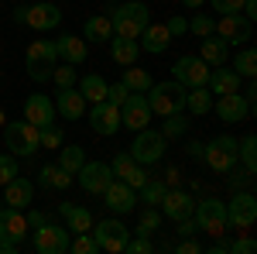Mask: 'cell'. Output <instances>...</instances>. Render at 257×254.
<instances>
[{
    "label": "cell",
    "mask_w": 257,
    "mask_h": 254,
    "mask_svg": "<svg viewBox=\"0 0 257 254\" xmlns=\"http://www.w3.org/2000/svg\"><path fill=\"white\" fill-rule=\"evenodd\" d=\"M110 24H113V35H120V38H138L141 31L151 24V11L141 0H127V4H117L113 7Z\"/></svg>",
    "instance_id": "1"
},
{
    "label": "cell",
    "mask_w": 257,
    "mask_h": 254,
    "mask_svg": "<svg viewBox=\"0 0 257 254\" xmlns=\"http://www.w3.org/2000/svg\"><path fill=\"white\" fill-rule=\"evenodd\" d=\"M24 65H28V76L35 82H48L52 79V69L59 65V48L52 38H35L24 52Z\"/></svg>",
    "instance_id": "2"
},
{
    "label": "cell",
    "mask_w": 257,
    "mask_h": 254,
    "mask_svg": "<svg viewBox=\"0 0 257 254\" xmlns=\"http://www.w3.org/2000/svg\"><path fill=\"white\" fill-rule=\"evenodd\" d=\"M148 107H151V117H168L185 110V86L182 82H151V90L144 93Z\"/></svg>",
    "instance_id": "3"
},
{
    "label": "cell",
    "mask_w": 257,
    "mask_h": 254,
    "mask_svg": "<svg viewBox=\"0 0 257 254\" xmlns=\"http://www.w3.org/2000/svg\"><path fill=\"white\" fill-rule=\"evenodd\" d=\"M199 158H202L216 176H230V172H237V161H240L237 137H226V134L213 137L209 144H202V155H199Z\"/></svg>",
    "instance_id": "4"
},
{
    "label": "cell",
    "mask_w": 257,
    "mask_h": 254,
    "mask_svg": "<svg viewBox=\"0 0 257 254\" xmlns=\"http://www.w3.org/2000/svg\"><path fill=\"white\" fill-rule=\"evenodd\" d=\"M192 213H196V230H206L209 237H223L230 230V227H226V203L216 199V196L196 203Z\"/></svg>",
    "instance_id": "5"
},
{
    "label": "cell",
    "mask_w": 257,
    "mask_h": 254,
    "mask_svg": "<svg viewBox=\"0 0 257 254\" xmlns=\"http://www.w3.org/2000/svg\"><path fill=\"white\" fill-rule=\"evenodd\" d=\"M4 144L21 158H31L38 151V127L28 124V120H11L4 127Z\"/></svg>",
    "instance_id": "6"
},
{
    "label": "cell",
    "mask_w": 257,
    "mask_h": 254,
    "mask_svg": "<svg viewBox=\"0 0 257 254\" xmlns=\"http://www.w3.org/2000/svg\"><path fill=\"white\" fill-rule=\"evenodd\" d=\"M89 234L96 237V247L106 254H123L127 251V240H131V234L134 230H127L120 220H99V223H93V230Z\"/></svg>",
    "instance_id": "7"
},
{
    "label": "cell",
    "mask_w": 257,
    "mask_h": 254,
    "mask_svg": "<svg viewBox=\"0 0 257 254\" xmlns=\"http://www.w3.org/2000/svg\"><path fill=\"white\" fill-rule=\"evenodd\" d=\"M14 21H24L31 31H52L62 24V11L55 4H31V7H14Z\"/></svg>",
    "instance_id": "8"
},
{
    "label": "cell",
    "mask_w": 257,
    "mask_h": 254,
    "mask_svg": "<svg viewBox=\"0 0 257 254\" xmlns=\"http://www.w3.org/2000/svg\"><path fill=\"white\" fill-rule=\"evenodd\" d=\"M257 223V199L250 193H237L226 203V227H237V234H247Z\"/></svg>",
    "instance_id": "9"
},
{
    "label": "cell",
    "mask_w": 257,
    "mask_h": 254,
    "mask_svg": "<svg viewBox=\"0 0 257 254\" xmlns=\"http://www.w3.org/2000/svg\"><path fill=\"white\" fill-rule=\"evenodd\" d=\"M165 141H168V137L161 134V131L144 127V131H138L134 144H131V155H134V161H141V165H155L158 158H165Z\"/></svg>",
    "instance_id": "10"
},
{
    "label": "cell",
    "mask_w": 257,
    "mask_h": 254,
    "mask_svg": "<svg viewBox=\"0 0 257 254\" xmlns=\"http://www.w3.org/2000/svg\"><path fill=\"white\" fill-rule=\"evenodd\" d=\"M31 234H35V251H38V254H69V244H72L69 227L41 223L38 230H31Z\"/></svg>",
    "instance_id": "11"
},
{
    "label": "cell",
    "mask_w": 257,
    "mask_h": 254,
    "mask_svg": "<svg viewBox=\"0 0 257 254\" xmlns=\"http://www.w3.org/2000/svg\"><path fill=\"white\" fill-rule=\"evenodd\" d=\"M151 124V107H148V100L144 93H131V97L120 103V127H127V131H144Z\"/></svg>",
    "instance_id": "12"
},
{
    "label": "cell",
    "mask_w": 257,
    "mask_h": 254,
    "mask_svg": "<svg viewBox=\"0 0 257 254\" xmlns=\"http://www.w3.org/2000/svg\"><path fill=\"white\" fill-rule=\"evenodd\" d=\"M89 127H93L99 137H113L120 131V107L110 103V100L93 103V107H89Z\"/></svg>",
    "instance_id": "13"
},
{
    "label": "cell",
    "mask_w": 257,
    "mask_h": 254,
    "mask_svg": "<svg viewBox=\"0 0 257 254\" xmlns=\"http://www.w3.org/2000/svg\"><path fill=\"white\" fill-rule=\"evenodd\" d=\"M172 76L175 82H182L185 90H192V86H206V79H209V65L196 55H182V59L172 65Z\"/></svg>",
    "instance_id": "14"
},
{
    "label": "cell",
    "mask_w": 257,
    "mask_h": 254,
    "mask_svg": "<svg viewBox=\"0 0 257 254\" xmlns=\"http://www.w3.org/2000/svg\"><path fill=\"white\" fill-rule=\"evenodd\" d=\"M213 35H219L226 45H247L250 35H254V28H250V21L240 18V14H223L216 21V28H213Z\"/></svg>",
    "instance_id": "15"
},
{
    "label": "cell",
    "mask_w": 257,
    "mask_h": 254,
    "mask_svg": "<svg viewBox=\"0 0 257 254\" xmlns=\"http://www.w3.org/2000/svg\"><path fill=\"white\" fill-rule=\"evenodd\" d=\"M110 168H113V179H120V182H127L131 189H141V186L148 182V165H141V161H134V155H131V151H123V155H117L113 161H110Z\"/></svg>",
    "instance_id": "16"
},
{
    "label": "cell",
    "mask_w": 257,
    "mask_h": 254,
    "mask_svg": "<svg viewBox=\"0 0 257 254\" xmlns=\"http://www.w3.org/2000/svg\"><path fill=\"white\" fill-rule=\"evenodd\" d=\"M79 176V186L86 193L99 196L106 186H110V179H113V168L106 165V161H82V168L76 172Z\"/></svg>",
    "instance_id": "17"
},
{
    "label": "cell",
    "mask_w": 257,
    "mask_h": 254,
    "mask_svg": "<svg viewBox=\"0 0 257 254\" xmlns=\"http://www.w3.org/2000/svg\"><path fill=\"white\" fill-rule=\"evenodd\" d=\"M99 196H103V203H106L113 213H131V210L138 206V189H131V186L120 182V179H110V186Z\"/></svg>",
    "instance_id": "18"
},
{
    "label": "cell",
    "mask_w": 257,
    "mask_h": 254,
    "mask_svg": "<svg viewBox=\"0 0 257 254\" xmlns=\"http://www.w3.org/2000/svg\"><path fill=\"white\" fill-rule=\"evenodd\" d=\"M213 110H216V117L223 124H240V120L250 117V103L243 100V93H223L213 103Z\"/></svg>",
    "instance_id": "19"
},
{
    "label": "cell",
    "mask_w": 257,
    "mask_h": 254,
    "mask_svg": "<svg viewBox=\"0 0 257 254\" xmlns=\"http://www.w3.org/2000/svg\"><path fill=\"white\" fill-rule=\"evenodd\" d=\"M24 120L35 124V127L55 124V103L45 97V93H31V97L24 100Z\"/></svg>",
    "instance_id": "20"
},
{
    "label": "cell",
    "mask_w": 257,
    "mask_h": 254,
    "mask_svg": "<svg viewBox=\"0 0 257 254\" xmlns=\"http://www.w3.org/2000/svg\"><path fill=\"white\" fill-rule=\"evenodd\" d=\"M31 234L28 230V216L14 210V206H7V210H0V240H24V237Z\"/></svg>",
    "instance_id": "21"
},
{
    "label": "cell",
    "mask_w": 257,
    "mask_h": 254,
    "mask_svg": "<svg viewBox=\"0 0 257 254\" xmlns=\"http://www.w3.org/2000/svg\"><path fill=\"white\" fill-rule=\"evenodd\" d=\"M161 213L165 216H172V220H185V216H192V206H196V203H192V196L189 193H182V189H165V196H161Z\"/></svg>",
    "instance_id": "22"
},
{
    "label": "cell",
    "mask_w": 257,
    "mask_h": 254,
    "mask_svg": "<svg viewBox=\"0 0 257 254\" xmlns=\"http://www.w3.org/2000/svg\"><path fill=\"white\" fill-rule=\"evenodd\" d=\"M55 114H62L65 120H79L82 114H86V97H82L76 86L59 90V93H55Z\"/></svg>",
    "instance_id": "23"
},
{
    "label": "cell",
    "mask_w": 257,
    "mask_h": 254,
    "mask_svg": "<svg viewBox=\"0 0 257 254\" xmlns=\"http://www.w3.org/2000/svg\"><path fill=\"white\" fill-rule=\"evenodd\" d=\"M31 199H35V186H31L28 179L14 176L7 186H4V203H7V206H14V210H28V206H31Z\"/></svg>",
    "instance_id": "24"
},
{
    "label": "cell",
    "mask_w": 257,
    "mask_h": 254,
    "mask_svg": "<svg viewBox=\"0 0 257 254\" xmlns=\"http://www.w3.org/2000/svg\"><path fill=\"white\" fill-rule=\"evenodd\" d=\"M138 48H144V52H151V55H161L168 45H172V35H168V28L165 24H148L144 31L138 35Z\"/></svg>",
    "instance_id": "25"
},
{
    "label": "cell",
    "mask_w": 257,
    "mask_h": 254,
    "mask_svg": "<svg viewBox=\"0 0 257 254\" xmlns=\"http://www.w3.org/2000/svg\"><path fill=\"white\" fill-rule=\"evenodd\" d=\"M206 90L216 93V97H223V93H240V76L233 69H226V65H216L209 72V79H206Z\"/></svg>",
    "instance_id": "26"
},
{
    "label": "cell",
    "mask_w": 257,
    "mask_h": 254,
    "mask_svg": "<svg viewBox=\"0 0 257 254\" xmlns=\"http://www.w3.org/2000/svg\"><path fill=\"white\" fill-rule=\"evenodd\" d=\"M55 48H59V62H69V65H82L86 62V38L62 35V38H55Z\"/></svg>",
    "instance_id": "27"
},
{
    "label": "cell",
    "mask_w": 257,
    "mask_h": 254,
    "mask_svg": "<svg viewBox=\"0 0 257 254\" xmlns=\"http://www.w3.org/2000/svg\"><path fill=\"white\" fill-rule=\"evenodd\" d=\"M59 213L65 216V223H69V230L72 234H82V230H93V213L86 210V206H72V203H62L59 206Z\"/></svg>",
    "instance_id": "28"
},
{
    "label": "cell",
    "mask_w": 257,
    "mask_h": 254,
    "mask_svg": "<svg viewBox=\"0 0 257 254\" xmlns=\"http://www.w3.org/2000/svg\"><path fill=\"white\" fill-rule=\"evenodd\" d=\"M110 55H113L117 65H134L138 55H141L138 38H120V35H113V38H110Z\"/></svg>",
    "instance_id": "29"
},
{
    "label": "cell",
    "mask_w": 257,
    "mask_h": 254,
    "mask_svg": "<svg viewBox=\"0 0 257 254\" xmlns=\"http://www.w3.org/2000/svg\"><path fill=\"white\" fill-rule=\"evenodd\" d=\"M230 55V45L219 38V35H209V38H202V52H199V59L206 62V65H223Z\"/></svg>",
    "instance_id": "30"
},
{
    "label": "cell",
    "mask_w": 257,
    "mask_h": 254,
    "mask_svg": "<svg viewBox=\"0 0 257 254\" xmlns=\"http://www.w3.org/2000/svg\"><path fill=\"white\" fill-rule=\"evenodd\" d=\"M38 186L41 189H69V186H72V176L55 161V165H45L38 172Z\"/></svg>",
    "instance_id": "31"
},
{
    "label": "cell",
    "mask_w": 257,
    "mask_h": 254,
    "mask_svg": "<svg viewBox=\"0 0 257 254\" xmlns=\"http://www.w3.org/2000/svg\"><path fill=\"white\" fill-rule=\"evenodd\" d=\"M82 38H86V41H96V45L110 41V38H113V24H110V18H103V14L89 18L86 24H82Z\"/></svg>",
    "instance_id": "32"
},
{
    "label": "cell",
    "mask_w": 257,
    "mask_h": 254,
    "mask_svg": "<svg viewBox=\"0 0 257 254\" xmlns=\"http://www.w3.org/2000/svg\"><path fill=\"white\" fill-rule=\"evenodd\" d=\"M185 110L196 114V117L209 114V110H213V97H209V90H206V86H192V90L185 93Z\"/></svg>",
    "instance_id": "33"
},
{
    "label": "cell",
    "mask_w": 257,
    "mask_h": 254,
    "mask_svg": "<svg viewBox=\"0 0 257 254\" xmlns=\"http://www.w3.org/2000/svg\"><path fill=\"white\" fill-rule=\"evenodd\" d=\"M106 79L103 76H96V72H89V76H82V82H79V93L86 97V103H99V100H106Z\"/></svg>",
    "instance_id": "34"
},
{
    "label": "cell",
    "mask_w": 257,
    "mask_h": 254,
    "mask_svg": "<svg viewBox=\"0 0 257 254\" xmlns=\"http://www.w3.org/2000/svg\"><path fill=\"white\" fill-rule=\"evenodd\" d=\"M120 82H123V86H127L131 93H148L155 79L148 76L144 69H138V65H123V79H120Z\"/></svg>",
    "instance_id": "35"
},
{
    "label": "cell",
    "mask_w": 257,
    "mask_h": 254,
    "mask_svg": "<svg viewBox=\"0 0 257 254\" xmlns=\"http://www.w3.org/2000/svg\"><path fill=\"white\" fill-rule=\"evenodd\" d=\"M82 161H86V151H82L79 144H62V148H59V165L69 172V176H76V172H79Z\"/></svg>",
    "instance_id": "36"
},
{
    "label": "cell",
    "mask_w": 257,
    "mask_h": 254,
    "mask_svg": "<svg viewBox=\"0 0 257 254\" xmlns=\"http://www.w3.org/2000/svg\"><path fill=\"white\" fill-rule=\"evenodd\" d=\"M165 189H168V186H165L161 179H151V176H148V182H144V186L138 189V193H141V199H138V203L158 206V203H161V196H165Z\"/></svg>",
    "instance_id": "37"
},
{
    "label": "cell",
    "mask_w": 257,
    "mask_h": 254,
    "mask_svg": "<svg viewBox=\"0 0 257 254\" xmlns=\"http://www.w3.org/2000/svg\"><path fill=\"white\" fill-rule=\"evenodd\" d=\"M62 144H65V134H62L55 124H48V127H38V148H48V151H59Z\"/></svg>",
    "instance_id": "38"
},
{
    "label": "cell",
    "mask_w": 257,
    "mask_h": 254,
    "mask_svg": "<svg viewBox=\"0 0 257 254\" xmlns=\"http://www.w3.org/2000/svg\"><path fill=\"white\" fill-rule=\"evenodd\" d=\"M237 155H240V161H243V168L254 172V168H257V141H254V134H247L237 144Z\"/></svg>",
    "instance_id": "39"
},
{
    "label": "cell",
    "mask_w": 257,
    "mask_h": 254,
    "mask_svg": "<svg viewBox=\"0 0 257 254\" xmlns=\"http://www.w3.org/2000/svg\"><path fill=\"white\" fill-rule=\"evenodd\" d=\"M240 79H254L257 76V55H254V48H243L237 55V69H233Z\"/></svg>",
    "instance_id": "40"
},
{
    "label": "cell",
    "mask_w": 257,
    "mask_h": 254,
    "mask_svg": "<svg viewBox=\"0 0 257 254\" xmlns=\"http://www.w3.org/2000/svg\"><path fill=\"white\" fill-rule=\"evenodd\" d=\"M161 227V213H155V206H148L144 213H141V220H138V230L134 234H141V237H151L155 230Z\"/></svg>",
    "instance_id": "41"
},
{
    "label": "cell",
    "mask_w": 257,
    "mask_h": 254,
    "mask_svg": "<svg viewBox=\"0 0 257 254\" xmlns=\"http://www.w3.org/2000/svg\"><path fill=\"white\" fill-rule=\"evenodd\" d=\"M161 120H165V127H161L165 137H182L189 131V120L182 117V110H178V114H168V117H161Z\"/></svg>",
    "instance_id": "42"
},
{
    "label": "cell",
    "mask_w": 257,
    "mask_h": 254,
    "mask_svg": "<svg viewBox=\"0 0 257 254\" xmlns=\"http://www.w3.org/2000/svg\"><path fill=\"white\" fill-rule=\"evenodd\" d=\"M52 82L59 86V90H69V86H76V65H69V62H62L52 69Z\"/></svg>",
    "instance_id": "43"
},
{
    "label": "cell",
    "mask_w": 257,
    "mask_h": 254,
    "mask_svg": "<svg viewBox=\"0 0 257 254\" xmlns=\"http://www.w3.org/2000/svg\"><path fill=\"white\" fill-rule=\"evenodd\" d=\"M69 251H76V254H99V247H96V237L89 234V230H82V234H76V237H72Z\"/></svg>",
    "instance_id": "44"
},
{
    "label": "cell",
    "mask_w": 257,
    "mask_h": 254,
    "mask_svg": "<svg viewBox=\"0 0 257 254\" xmlns=\"http://www.w3.org/2000/svg\"><path fill=\"white\" fill-rule=\"evenodd\" d=\"M213 28H216V21L209 18V14H196V18L189 21V31H192L196 38H209V35H213Z\"/></svg>",
    "instance_id": "45"
},
{
    "label": "cell",
    "mask_w": 257,
    "mask_h": 254,
    "mask_svg": "<svg viewBox=\"0 0 257 254\" xmlns=\"http://www.w3.org/2000/svg\"><path fill=\"white\" fill-rule=\"evenodd\" d=\"M14 176H18V161L11 155H0V186H7Z\"/></svg>",
    "instance_id": "46"
},
{
    "label": "cell",
    "mask_w": 257,
    "mask_h": 254,
    "mask_svg": "<svg viewBox=\"0 0 257 254\" xmlns=\"http://www.w3.org/2000/svg\"><path fill=\"white\" fill-rule=\"evenodd\" d=\"M127 251H131V254H151V251H155V244H151V240H148V237H134V234H131V240H127Z\"/></svg>",
    "instance_id": "47"
},
{
    "label": "cell",
    "mask_w": 257,
    "mask_h": 254,
    "mask_svg": "<svg viewBox=\"0 0 257 254\" xmlns=\"http://www.w3.org/2000/svg\"><path fill=\"white\" fill-rule=\"evenodd\" d=\"M230 251H233V254H254L257 251V240L243 234L240 240H230Z\"/></svg>",
    "instance_id": "48"
},
{
    "label": "cell",
    "mask_w": 257,
    "mask_h": 254,
    "mask_svg": "<svg viewBox=\"0 0 257 254\" xmlns=\"http://www.w3.org/2000/svg\"><path fill=\"white\" fill-rule=\"evenodd\" d=\"M131 97V90H127V86H123V82H113V86H106V100H110V103H123V100Z\"/></svg>",
    "instance_id": "49"
},
{
    "label": "cell",
    "mask_w": 257,
    "mask_h": 254,
    "mask_svg": "<svg viewBox=\"0 0 257 254\" xmlns=\"http://www.w3.org/2000/svg\"><path fill=\"white\" fill-rule=\"evenodd\" d=\"M209 4L219 14H240V7H243V0H209Z\"/></svg>",
    "instance_id": "50"
},
{
    "label": "cell",
    "mask_w": 257,
    "mask_h": 254,
    "mask_svg": "<svg viewBox=\"0 0 257 254\" xmlns=\"http://www.w3.org/2000/svg\"><path fill=\"white\" fill-rule=\"evenodd\" d=\"M165 28H168V35H172V38H178V35H185V31H189V21L182 18V14H175Z\"/></svg>",
    "instance_id": "51"
},
{
    "label": "cell",
    "mask_w": 257,
    "mask_h": 254,
    "mask_svg": "<svg viewBox=\"0 0 257 254\" xmlns=\"http://www.w3.org/2000/svg\"><path fill=\"white\" fill-rule=\"evenodd\" d=\"M161 182H165V186H168V189H175V186H182V168H168V172H165V179H161Z\"/></svg>",
    "instance_id": "52"
},
{
    "label": "cell",
    "mask_w": 257,
    "mask_h": 254,
    "mask_svg": "<svg viewBox=\"0 0 257 254\" xmlns=\"http://www.w3.org/2000/svg\"><path fill=\"white\" fill-rule=\"evenodd\" d=\"M199 251H202V244H196L192 237H185V240L178 244V254H199Z\"/></svg>",
    "instance_id": "53"
},
{
    "label": "cell",
    "mask_w": 257,
    "mask_h": 254,
    "mask_svg": "<svg viewBox=\"0 0 257 254\" xmlns=\"http://www.w3.org/2000/svg\"><path fill=\"white\" fill-rule=\"evenodd\" d=\"M175 223H178V234H182V237H192V234H196V220H189V216H185V220H175Z\"/></svg>",
    "instance_id": "54"
},
{
    "label": "cell",
    "mask_w": 257,
    "mask_h": 254,
    "mask_svg": "<svg viewBox=\"0 0 257 254\" xmlns=\"http://www.w3.org/2000/svg\"><path fill=\"white\" fill-rule=\"evenodd\" d=\"M41 223H48V220H45V213H35V210H31V213H28V230H38Z\"/></svg>",
    "instance_id": "55"
},
{
    "label": "cell",
    "mask_w": 257,
    "mask_h": 254,
    "mask_svg": "<svg viewBox=\"0 0 257 254\" xmlns=\"http://www.w3.org/2000/svg\"><path fill=\"white\" fill-rule=\"evenodd\" d=\"M209 251H213V254H226V251H230V240H226V237H216V244H213Z\"/></svg>",
    "instance_id": "56"
},
{
    "label": "cell",
    "mask_w": 257,
    "mask_h": 254,
    "mask_svg": "<svg viewBox=\"0 0 257 254\" xmlns=\"http://www.w3.org/2000/svg\"><path fill=\"white\" fill-rule=\"evenodd\" d=\"M18 247H21L18 240H0V254H14Z\"/></svg>",
    "instance_id": "57"
},
{
    "label": "cell",
    "mask_w": 257,
    "mask_h": 254,
    "mask_svg": "<svg viewBox=\"0 0 257 254\" xmlns=\"http://www.w3.org/2000/svg\"><path fill=\"white\" fill-rule=\"evenodd\" d=\"M185 148H189V155H192V158H199V155H202V141H189Z\"/></svg>",
    "instance_id": "58"
},
{
    "label": "cell",
    "mask_w": 257,
    "mask_h": 254,
    "mask_svg": "<svg viewBox=\"0 0 257 254\" xmlns=\"http://www.w3.org/2000/svg\"><path fill=\"white\" fill-rule=\"evenodd\" d=\"M182 4H185V7H189V11H196V7H202V4H206V0H182Z\"/></svg>",
    "instance_id": "59"
},
{
    "label": "cell",
    "mask_w": 257,
    "mask_h": 254,
    "mask_svg": "<svg viewBox=\"0 0 257 254\" xmlns=\"http://www.w3.org/2000/svg\"><path fill=\"white\" fill-rule=\"evenodd\" d=\"M4 120H7V117H4V110H0V124H4Z\"/></svg>",
    "instance_id": "60"
},
{
    "label": "cell",
    "mask_w": 257,
    "mask_h": 254,
    "mask_svg": "<svg viewBox=\"0 0 257 254\" xmlns=\"http://www.w3.org/2000/svg\"><path fill=\"white\" fill-rule=\"evenodd\" d=\"M113 4H117V0H113Z\"/></svg>",
    "instance_id": "61"
}]
</instances>
